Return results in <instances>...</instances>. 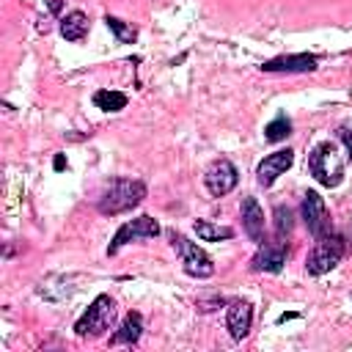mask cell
<instances>
[{"label":"cell","instance_id":"2e32d148","mask_svg":"<svg viewBox=\"0 0 352 352\" xmlns=\"http://www.w3.org/2000/svg\"><path fill=\"white\" fill-rule=\"evenodd\" d=\"M94 104L99 107V110H104V113H116V110H124L126 107V94H121V91H96L94 94Z\"/></svg>","mask_w":352,"mask_h":352},{"label":"cell","instance_id":"9a60e30c","mask_svg":"<svg viewBox=\"0 0 352 352\" xmlns=\"http://www.w3.org/2000/svg\"><path fill=\"white\" fill-rule=\"evenodd\" d=\"M140 330H143V322H140V314H126L121 327L113 333V344H135L140 338Z\"/></svg>","mask_w":352,"mask_h":352},{"label":"cell","instance_id":"52a82bcc","mask_svg":"<svg viewBox=\"0 0 352 352\" xmlns=\"http://www.w3.org/2000/svg\"><path fill=\"white\" fill-rule=\"evenodd\" d=\"M157 234H160V223H157L154 217H148V214L135 217V220L124 223V226L116 231V236H113L107 253L113 256V253H118V248H124L126 242H132V239H143V236H157Z\"/></svg>","mask_w":352,"mask_h":352},{"label":"cell","instance_id":"44dd1931","mask_svg":"<svg viewBox=\"0 0 352 352\" xmlns=\"http://www.w3.org/2000/svg\"><path fill=\"white\" fill-rule=\"evenodd\" d=\"M338 138H341V143L346 146V151H349V157H352V126H349V124L338 126Z\"/></svg>","mask_w":352,"mask_h":352},{"label":"cell","instance_id":"ba28073f","mask_svg":"<svg viewBox=\"0 0 352 352\" xmlns=\"http://www.w3.org/2000/svg\"><path fill=\"white\" fill-rule=\"evenodd\" d=\"M236 168L228 162V160H217V162H212L209 168H206V176H204V184H206V190L212 192V195H226V192H231L234 187H236Z\"/></svg>","mask_w":352,"mask_h":352},{"label":"cell","instance_id":"3957f363","mask_svg":"<svg viewBox=\"0 0 352 352\" xmlns=\"http://www.w3.org/2000/svg\"><path fill=\"white\" fill-rule=\"evenodd\" d=\"M113 319H116V302L107 294H99L88 305V311L77 319L74 333L80 338H99V336H104V330L113 327Z\"/></svg>","mask_w":352,"mask_h":352},{"label":"cell","instance_id":"7c38bea8","mask_svg":"<svg viewBox=\"0 0 352 352\" xmlns=\"http://www.w3.org/2000/svg\"><path fill=\"white\" fill-rule=\"evenodd\" d=\"M316 55H305V52H300V55H280V58H272V60H267L261 69L264 72H314L316 69Z\"/></svg>","mask_w":352,"mask_h":352},{"label":"cell","instance_id":"ac0fdd59","mask_svg":"<svg viewBox=\"0 0 352 352\" xmlns=\"http://www.w3.org/2000/svg\"><path fill=\"white\" fill-rule=\"evenodd\" d=\"M289 132H292V121H289L286 116H278V118H272V121L264 126V138H267L270 143H278V140H283Z\"/></svg>","mask_w":352,"mask_h":352},{"label":"cell","instance_id":"277c9868","mask_svg":"<svg viewBox=\"0 0 352 352\" xmlns=\"http://www.w3.org/2000/svg\"><path fill=\"white\" fill-rule=\"evenodd\" d=\"M170 242H173V248H176V253H179L182 267H184L187 275H192V278H209V275L214 272L212 258H209L195 242H190L187 236H182V234H176V231L170 234Z\"/></svg>","mask_w":352,"mask_h":352},{"label":"cell","instance_id":"6da1fadb","mask_svg":"<svg viewBox=\"0 0 352 352\" xmlns=\"http://www.w3.org/2000/svg\"><path fill=\"white\" fill-rule=\"evenodd\" d=\"M143 198H146V184L140 179H113L99 195V212L121 214V212L135 209Z\"/></svg>","mask_w":352,"mask_h":352},{"label":"cell","instance_id":"d6986e66","mask_svg":"<svg viewBox=\"0 0 352 352\" xmlns=\"http://www.w3.org/2000/svg\"><path fill=\"white\" fill-rule=\"evenodd\" d=\"M272 217H275V236H278V239H286V236L292 234V228H294L292 209H289V206H275Z\"/></svg>","mask_w":352,"mask_h":352},{"label":"cell","instance_id":"4fadbf2b","mask_svg":"<svg viewBox=\"0 0 352 352\" xmlns=\"http://www.w3.org/2000/svg\"><path fill=\"white\" fill-rule=\"evenodd\" d=\"M242 228H245V234L253 242H261L264 239V212H261L258 201L250 198V195L242 201Z\"/></svg>","mask_w":352,"mask_h":352},{"label":"cell","instance_id":"5b68a950","mask_svg":"<svg viewBox=\"0 0 352 352\" xmlns=\"http://www.w3.org/2000/svg\"><path fill=\"white\" fill-rule=\"evenodd\" d=\"M341 256H344V239H341L338 234L322 236V239L316 242V248L308 253L305 270H308L311 275H324V272H330V270L341 261Z\"/></svg>","mask_w":352,"mask_h":352},{"label":"cell","instance_id":"7402d4cb","mask_svg":"<svg viewBox=\"0 0 352 352\" xmlns=\"http://www.w3.org/2000/svg\"><path fill=\"white\" fill-rule=\"evenodd\" d=\"M52 165H55V170H63V168H66V157H63V154H58Z\"/></svg>","mask_w":352,"mask_h":352},{"label":"cell","instance_id":"8992f818","mask_svg":"<svg viewBox=\"0 0 352 352\" xmlns=\"http://www.w3.org/2000/svg\"><path fill=\"white\" fill-rule=\"evenodd\" d=\"M300 212H302V220H305L308 231H311L316 239H322V236H330V234H333V223H330L327 206H324V201H322V195H319V192L308 190V192L302 195V206H300Z\"/></svg>","mask_w":352,"mask_h":352},{"label":"cell","instance_id":"ffe728a7","mask_svg":"<svg viewBox=\"0 0 352 352\" xmlns=\"http://www.w3.org/2000/svg\"><path fill=\"white\" fill-rule=\"evenodd\" d=\"M104 22H107V28L116 33V38L118 41H126V44H132L135 41V36H138V30L132 28V25H126V22H121L118 16H104Z\"/></svg>","mask_w":352,"mask_h":352},{"label":"cell","instance_id":"5bb4252c","mask_svg":"<svg viewBox=\"0 0 352 352\" xmlns=\"http://www.w3.org/2000/svg\"><path fill=\"white\" fill-rule=\"evenodd\" d=\"M60 33L66 41H80L88 33V16L82 11H72L60 19Z\"/></svg>","mask_w":352,"mask_h":352},{"label":"cell","instance_id":"7a4b0ae2","mask_svg":"<svg viewBox=\"0 0 352 352\" xmlns=\"http://www.w3.org/2000/svg\"><path fill=\"white\" fill-rule=\"evenodd\" d=\"M308 168L316 176V182H322L324 187H338L344 182V157L338 154V146L330 140L314 146L308 157Z\"/></svg>","mask_w":352,"mask_h":352},{"label":"cell","instance_id":"30bf717a","mask_svg":"<svg viewBox=\"0 0 352 352\" xmlns=\"http://www.w3.org/2000/svg\"><path fill=\"white\" fill-rule=\"evenodd\" d=\"M286 256H289L286 242H264V245H258L250 264L258 272H280V267L286 264Z\"/></svg>","mask_w":352,"mask_h":352},{"label":"cell","instance_id":"e0dca14e","mask_svg":"<svg viewBox=\"0 0 352 352\" xmlns=\"http://www.w3.org/2000/svg\"><path fill=\"white\" fill-rule=\"evenodd\" d=\"M195 234L201 239H206V242H220V239H231L234 236V231L228 226H212L206 220H198L195 223Z\"/></svg>","mask_w":352,"mask_h":352},{"label":"cell","instance_id":"9c48e42d","mask_svg":"<svg viewBox=\"0 0 352 352\" xmlns=\"http://www.w3.org/2000/svg\"><path fill=\"white\" fill-rule=\"evenodd\" d=\"M292 162H294V151H292V148H280V151L267 154V157L258 162V168H256L258 184H261V187H270L286 168H292Z\"/></svg>","mask_w":352,"mask_h":352},{"label":"cell","instance_id":"8fae6325","mask_svg":"<svg viewBox=\"0 0 352 352\" xmlns=\"http://www.w3.org/2000/svg\"><path fill=\"white\" fill-rule=\"evenodd\" d=\"M250 322H253V308L248 300H234L228 302V314H226V324H228V333L242 341L250 330Z\"/></svg>","mask_w":352,"mask_h":352}]
</instances>
